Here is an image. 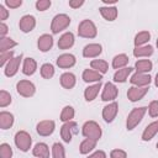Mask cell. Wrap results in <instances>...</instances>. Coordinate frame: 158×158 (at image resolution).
I'll return each instance as SVG.
<instances>
[{"instance_id":"cell-1","label":"cell","mask_w":158,"mask_h":158,"mask_svg":"<svg viewBox=\"0 0 158 158\" xmlns=\"http://www.w3.org/2000/svg\"><path fill=\"white\" fill-rule=\"evenodd\" d=\"M147 109H148V107H146V106L135 107V109L128 114L127 120H126V127H127L128 131L133 130V128L142 121V118H143V116H144Z\"/></svg>"},{"instance_id":"cell-2","label":"cell","mask_w":158,"mask_h":158,"mask_svg":"<svg viewBox=\"0 0 158 158\" xmlns=\"http://www.w3.org/2000/svg\"><path fill=\"white\" fill-rule=\"evenodd\" d=\"M81 133L85 138H91V139H95V141H99L101 135H102L101 127L95 121H86L83 125Z\"/></svg>"},{"instance_id":"cell-3","label":"cell","mask_w":158,"mask_h":158,"mask_svg":"<svg viewBox=\"0 0 158 158\" xmlns=\"http://www.w3.org/2000/svg\"><path fill=\"white\" fill-rule=\"evenodd\" d=\"M78 35L84 38H94L98 35L95 23L91 20H83L78 26Z\"/></svg>"},{"instance_id":"cell-4","label":"cell","mask_w":158,"mask_h":158,"mask_svg":"<svg viewBox=\"0 0 158 158\" xmlns=\"http://www.w3.org/2000/svg\"><path fill=\"white\" fill-rule=\"evenodd\" d=\"M70 23V17L65 14H58L53 17L51 23V30L53 33H59L60 31L65 30Z\"/></svg>"},{"instance_id":"cell-5","label":"cell","mask_w":158,"mask_h":158,"mask_svg":"<svg viewBox=\"0 0 158 158\" xmlns=\"http://www.w3.org/2000/svg\"><path fill=\"white\" fill-rule=\"evenodd\" d=\"M15 144L20 151L27 152L31 148V144H32V138H31L30 133H27L26 131L16 132V135H15Z\"/></svg>"},{"instance_id":"cell-6","label":"cell","mask_w":158,"mask_h":158,"mask_svg":"<svg viewBox=\"0 0 158 158\" xmlns=\"http://www.w3.org/2000/svg\"><path fill=\"white\" fill-rule=\"evenodd\" d=\"M16 90H17V93H19L21 96H23V98H30V96H32V95L35 94L36 86H35L33 83L30 81V80H20V81H17V84H16Z\"/></svg>"},{"instance_id":"cell-7","label":"cell","mask_w":158,"mask_h":158,"mask_svg":"<svg viewBox=\"0 0 158 158\" xmlns=\"http://www.w3.org/2000/svg\"><path fill=\"white\" fill-rule=\"evenodd\" d=\"M77 122L74 121H68V122H64L63 126L60 127V137L64 142L69 143L72 141V137L73 135L77 132Z\"/></svg>"},{"instance_id":"cell-8","label":"cell","mask_w":158,"mask_h":158,"mask_svg":"<svg viewBox=\"0 0 158 158\" xmlns=\"http://www.w3.org/2000/svg\"><path fill=\"white\" fill-rule=\"evenodd\" d=\"M151 79H152V78H151V75H149V74H147V73H138V72H136V73L131 77L130 81H131V84H133V86L146 88V86H148V85H149Z\"/></svg>"},{"instance_id":"cell-9","label":"cell","mask_w":158,"mask_h":158,"mask_svg":"<svg viewBox=\"0 0 158 158\" xmlns=\"http://www.w3.org/2000/svg\"><path fill=\"white\" fill-rule=\"evenodd\" d=\"M54 128H56V123L52 120H43V121L38 122L36 126L37 133L40 136H49L53 133Z\"/></svg>"},{"instance_id":"cell-10","label":"cell","mask_w":158,"mask_h":158,"mask_svg":"<svg viewBox=\"0 0 158 158\" xmlns=\"http://www.w3.org/2000/svg\"><path fill=\"white\" fill-rule=\"evenodd\" d=\"M117 94H118V90H117L116 85L112 83H106L102 89L101 100L102 101H114L117 98Z\"/></svg>"},{"instance_id":"cell-11","label":"cell","mask_w":158,"mask_h":158,"mask_svg":"<svg viewBox=\"0 0 158 158\" xmlns=\"http://www.w3.org/2000/svg\"><path fill=\"white\" fill-rule=\"evenodd\" d=\"M118 112V105L117 102L112 101L110 104H107L104 109H102V118L106 121V122H112L114 118L116 117Z\"/></svg>"},{"instance_id":"cell-12","label":"cell","mask_w":158,"mask_h":158,"mask_svg":"<svg viewBox=\"0 0 158 158\" xmlns=\"http://www.w3.org/2000/svg\"><path fill=\"white\" fill-rule=\"evenodd\" d=\"M21 60H22V54L17 56V57H14V58L5 65V68H4L5 75H6V77H14V75L17 73L19 68H20Z\"/></svg>"},{"instance_id":"cell-13","label":"cell","mask_w":158,"mask_h":158,"mask_svg":"<svg viewBox=\"0 0 158 158\" xmlns=\"http://www.w3.org/2000/svg\"><path fill=\"white\" fill-rule=\"evenodd\" d=\"M36 26V19L32 16V15H25L20 19V22H19V27L22 32L27 33V32H31Z\"/></svg>"},{"instance_id":"cell-14","label":"cell","mask_w":158,"mask_h":158,"mask_svg":"<svg viewBox=\"0 0 158 158\" xmlns=\"http://www.w3.org/2000/svg\"><path fill=\"white\" fill-rule=\"evenodd\" d=\"M148 93V86L146 88H138V86H131L127 91V98L130 101L135 102V101H138L141 100L146 94Z\"/></svg>"},{"instance_id":"cell-15","label":"cell","mask_w":158,"mask_h":158,"mask_svg":"<svg viewBox=\"0 0 158 158\" xmlns=\"http://www.w3.org/2000/svg\"><path fill=\"white\" fill-rule=\"evenodd\" d=\"M102 52V47L99 43H89L83 48V56L85 58H95L100 56Z\"/></svg>"},{"instance_id":"cell-16","label":"cell","mask_w":158,"mask_h":158,"mask_svg":"<svg viewBox=\"0 0 158 158\" xmlns=\"http://www.w3.org/2000/svg\"><path fill=\"white\" fill-rule=\"evenodd\" d=\"M77 59L73 54L70 53H64V54H60L58 58H57V65L59 68H63V69H67V68H72L74 64H75Z\"/></svg>"},{"instance_id":"cell-17","label":"cell","mask_w":158,"mask_h":158,"mask_svg":"<svg viewBox=\"0 0 158 158\" xmlns=\"http://www.w3.org/2000/svg\"><path fill=\"white\" fill-rule=\"evenodd\" d=\"M53 46V37L51 35H42L40 36L38 41H37V47L41 52H47L52 48Z\"/></svg>"},{"instance_id":"cell-18","label":"cell","mask_w":158,"mask_h":158,"mask_svg":"<svg viewBox=\"0 0 158 158\" xmlns=\"http://www.w3.org/2000/svg\"><path fill=\"white\" fill-rule=\"evenodd\" d=\"M74 44V35L72 32H65L58 40V48L59 49H68Z\"/></svg>"},{"instance_id":"cell-19","label":"cell","mask_w":158,"mask_h":158,"mask_svg":"<svg viewBox=\"0 0 158 158\" xmlns=\"http://www.w3.org/2000/svg\"><path fill=\"white\" fill-rule=\"evenodd\" d=\"M158 132V120L157 121H153L151 122L143 131L142 133V139L143 141H151Z\"/></svg>"},{"instance_id":"cell-20","label":"cell","mask_w":158,"mask_h":158,"mask_svg":"<svg viewBox=\"0 0 158 158\" xmlns=\"http://www.w3.org/2000/svg\"><path fill=\"white\" fill-rule=\"evenodd\" d=\"M32 153H33V156L37 157V158H49V148H48V146H47L46 143H43V142L37 143V144L33 147Z\"/></svg>"},{"instance_id":"cell-21","label":"cell","mask_w":158,"mask_h":158,"mask_svg":"<svg viewBox=\"0 0 158 158\" xmlns=\"http://www.w3.org/2000/svg\"><path fill=\"white\" fill-rule=\"evenodd\" d=\"M59 80H60V85H62L64 89H72V88H74L75 81H77V80H75V75H74L73 73H69V72L63 73V74L60 75Z\"/></svg>"},{"instance_id":"cell-22","label":"cell","mask_w":158,"mask_h":158,"mask_svg":"<svg viewBox=\"0 0 158 158\" xmlns=\"http://www.w3.org/2000/svg\"><path fill=\"white\" fill-rule=\"evenodd\" d=\"M12 125H14V115L7 111H1L0 112V128L7 130Z\"/></svg>"},{"instance_id":"cell-23","label":"cell","mask_w":158,"mask_h":158,"mask_svg":"<svg viewBox=\"0 0 158 158\" xmlns=\"http://www.w3.org/2000/svg\"><path fill=\"white\" fill-rule=\"evenodd\" d=\"M99 10L101 16L107 21H114L117 17V9L115 6H101Z\"/></svg>"},{"instance_id":"cell-24","label":"cell","mask_w":158,"mask_h":158,"mask_svg":"<svg viewBox=\"0 0 158 158\" xmlns=\"http://www.w3.org/2000/svg\"><path fill=\"white\" fill-rule=\"evenodd\" d=\"M100 89H101V83H100V81L96 83V84H94V85L88 86V88L85 89V91H84V98H85V100H86V101H93V100L98 96Z\"/></svg>"},{"instance_id":"cell-25","label":"cell","mask_w":158,"mask_h":158,"mask_svg":"<svg viewBox=\"0 0 158 158\" xmlns=\"http://www.w3.org/2000/svg\"><path fill=\"white\" fill-rule=\"evenodd\" d=\"M83 80L86 83H91V81H100L102 79V74H100L99 72L94 70V69H85L83 72Z\"/></svg>"},{"instance_id":"cell-26","label":"cell","mask_w":158,"mask_h":158,"mask_svg":"<svg viewBox=\"0 0 158 158\" xmlns=\"http://www.w3.org/2000/svg\"><path fill=\"white\" fill-rule=\"evenodd\" d=\"M37 69V63L33 58H25L23 64H22V73L25 75H32Z\"/></svg>"},{"instance_id":"cell-27","label":"cell","mask_w":158,"mask_h":158,"mask_svg":"<svg viewBox=\"0 0 158 158\" xmlns=\"http://www.w3.org/2000/svg\"><path fill=\"white\" fill-rule=\"evenodd\" d=\"M132 70H133V68H131V67H125L122 69L116 70V73L114 74V80L116 83H125L127 80L128 75L132 73Z\"/></svg>"},{"instance_id":"cell-28","label":"cell","mask_w":158,"mask_h":158,"mask_svg":"<svg viewBox=\"0 0 158 158\" xmlns=\"http://www.w3.org/2000/svg\"><path fill=\"white\" fill-rule=\"evenodd\" d=\"M154 52L153 47L149 46V44H144V46H141V47H135L133 49V56L135 57H149L152 56Z\"/></svg>"},{"instance_id":"cell-29","label":"cell","mask_w":158,"mask_h":158,"mask_svg":"<svg viewBox=\"0 0 158 158\" xmlns=\"http://www.w3.org/2000/svg\"><path fill=\"white\" fill-rule=\"evenodd\" d=\"M128 56L127 54H125V53H121V54H117V56H115L114 57V59H112V67L115 68V69H122V68H125L126 65H127V63H128Z\"/></svg>"},{"instance_id":"cell-30","label":"cell","mask_w":158,"mask_h":158,"mask_svg":"<svg viewBox=\"0 0 158 158\" xmlns=\"http://www.w3.org/2000/svg\"><path fill=\"white\" fill-rule=\"evenodd\" d=\"M135 68H136V70L138 73H147L148 74V72L152 70L153 64H152V62L149 59H139V60L136 62Z\"/></svg>"},{"instance_id":"cell-31","label":"cell","mask_w":158,"mask_h":158,"mask_svg":"<svg viewBox=\"0 0 158 158\" xmlns=\"http://www.w3.org/2000/svg\"><path fill=\"white\" fill-rule=\"evenodd\" d=\"M96 142H98V141H95V139L85 138V139L80 143V146H79V152H80L81 154H88L89 152H91V151L96 147Z\"/></svg>"},{"instance_id":"cell-32","label":"cell","mask_w":158,"mask_h":158,"mask_svg":"<svg viewBox=\"0 0 158 158\" xmlns=\"http://www.w3.org/2000/svg\"><path fill=\"white\" fill-rule=\"evenodd\" d=\"M17 46V42L14 41L12 38L10 37H1L0 38V52L4 53V52H9L11 48L16 47Z\"/></svg>"},{"instance_id":"cell-33","label":"cell","mask_w":158,"mask_h":158,"mask_svg":"<svg viewBox=\"0 0 158 158\" xmlns=\"http://www.w3.org/2000/svg\"><path fill=\"white\" fill-rule=\"evenodd\" d=\"M90 67H91V69L99 72L100 74H105L107 72V69H109V64L105 60H102V59H94V60H91Z\"/></svg>"},{"instance_id":"cell-34","label":"cell","mask_w":158,"mask_h":158,"mask_svg":"<svg viewBox=\"0 0 158 158\" xmlns=\"http://www.w3.org/2000/svg\"><path fill=\"white\" fill-rule=\"evenodd\" d=\"M149 38H151V33L148 31H141L135 36V46L136 47L144 46V43H147Z\"/></svg>"},{"instance_id":"cell-35","label":"cell","mask_w":158,"mask_h":158,"mask_svg":"<svg viewBox=\"0 0 158 158\" xmlns=\"http://www.w3.org/2000/svg\"><path fill=\"white\" fill-rule=\"evenodd\" d=\"M74 114H75V111H74V109L72 106H69V105L68 106H64L63 110H62V112H60V120L63 122L72 121V118L74 117Z\"/></svg>"},{"instance_id":"cell-36","label":"cell","mask_w":158,"mask_h":158,"mask_svg":"<svg viewBox=\"0 0 158 158\" xmlns=\"http://www.w3.org/2000/svg\"><path fill=\"white\" fill-rule=\"evenodd\" d=\"M41 75L44 79H51L54 75V67L51 63H44L41 67Z\"/></svg>"},{"instance_id":"cell-37","label":"cell","mask_w":158,"mask_h":158,"mask_svg":"<svg viewBox=\"0 0 158 158\" xmlns=\"http://www.w3.org/2000/svg\"><path fill=\"white\" fill-rule=\"evenodd\" d=\"M52 154H53V158H65V151H64V147L60 144V143H54L52 146Z\"/></svg>"},{"instance_id":"cell-38","label":"cell","mask_w":158,"mask_h":158,"mask_svg":"<svg viewBox=\"0 0 158 158\" xmlns=\"http://www.w3.org/2000/svg\"><path fill=\"white\" fill-rule=\"evenodd\" d=\"M12 157V148L7 143L0 144V158H11Z\"/></svg>"},{"instance_id":"cell-39","label":"cell","mask_w":158,"mask_h":158,"mask_svg":"<svg viewBox=\"0 0 158 158\" xmlns=\"http://www.w3.org/2000/svg\"><path fill=\"white\" fill-rule=\"evenodd\" d=\"M10 104H11V95L6 90H1L0 91V106L5 107Z\"/></svg>"},{"instance_id":"cell-40","label":"cell","mask_w":158,"mask_h":158,"mask_svg":"<svg viewBox=\"0 0 158 158\" xmlns=\"http://www.w3.org/2000/svg\"><path fill=\"white\" fill-rule=\"evenodd\" d=\"M14 58V52L12 51H9V52H4V53H1V57H0V65L2 67V68H5V65L11 60Z\"/></svg>"},{"instance_id":"cell-41","label":"cell","mask_w":158,"mask_h":158,"mask_svg":"<svg viewBox=\"0 0 158 158\" xmlns=\"http://www.w3.org/2000/svg\"><path fill=\"white\" fill-rule=\"evenodd\" d=\"M148 112L151 117H158V101H151L148 105Z\"/></svg>"},{"instance_id":"cell-42","label":"cell","mask_w":158,"mask_h":158,"mask_svg":"<svg viewBox=\"0 0 158 158\" xmlns=\"http://www.w3.org/2000/svg\"><path fill=\"white\" fill-rule=\"evenodd\" d=\"M51 0H38L36 1V9L38 11H44L51 6Z\"/></svg>"},{"instance_id":"cell-43","label":"cell","mask_w":158,"mask_h":158,"mask_svg":"<svg viewBox=\"0 0 158 158\" xmlns=\"http://www.w3.org/2000/svg\"><path fill=\"white\" fill-rule=\"evenodd\" d=\"M110 158H127V153L123 149H112Z\"/></svg>"},{"instance_id":"cell-44","label":"cell","mask_w":158,"mask_h":158,"mask_svg":"<svg viewBox=\"0 0 158 158\" xmlns=\"http://www.w3.org/2000/svg\"><path fill=\"white\" fill-rule=\"evenodd\" d=\"M5 5L10 9H16V7H20L22 5V1L21 0H6Z\"/></svg>"},{"instance_id":"cell-45","label":"cell","mask_w":158,"mask_h":158,"mask_svg":"<svg viewBox=\"0 0 158 158\" xmlns=\"http://www.w3.org/2000/svg\"><path fill=\"white\" fill-rule=\"evenodd\" d=\"M7 17H9V11L6 10V7L4 5H0V20H1V22H4Z\"/></svg>"},{"instance_id":"cell-46","label":"cell","mask_w":158,"mask_h":158,"mask_svg":"<svg viewBox=\"0 0 158 158\" xmlns=\"http://www.w3.org/2000/svg\"><path fill=\"white\" fill-rule=\"evenodd\" d=\"M81 5H84V1L83 0H70L69 1V6L73 7V9H78Z\"/></svg>"},{"instance_id":"cell-47","label":"cell","mask_w":158,"mask_h":158,"mask_svg":"<svg viewBox=\"0 0 158 158\" xmlns=\"http://www.w3.org/2000/svg\"><path fill=\"white\" fill-rule=\"evenodd\" d=\"M88 158H106V153L104 151H96L93 154H90Z\"/></svg>"},{"instance_id":"cell-48","label":"cell","mask_w":158,"mask_h":158,"mask_svg":"<svg viewBox=\"0 0 158 158\" xmlns=\"http://www.w3.org/2000/svg\"><path fill=\"white\" fill-rule=\"evenodd\" d=\"M7 31H9V27L4 22H1L0 23V36L1 37H5V35L7 33Z\"/></svg>"},{"instance_id":"cell-49","label":"cell","mask_w":158,"mask_h":158,"mask_svg":"<svg viewBox=\"0 0 158 158\" xmlns=\"http://www.w3.org/2000/svg\"><path fill=\"white\" fill-rule=\"evenodd\" d=\"M154 84H156V86L158 88V73H157V75H156V79H154Z\"/></svg>"},{"instance_id":"cell-50","label":"cell","mask_w":158,"mask_h":158,"mask_svg":"<svg viewBox=\"0 0 158 158\" xmlns=\"http://www.w3.org/2000/svg\"><path fill=\"white\" fill-rule=\"evenodd\" d=\"M157 47H158V40H157Z\"/></svg>"},{"instance_id":"cell-51","label":"cell","mask_w":158,"mask_h":158,"mask_svg":"<svg viewBox=\"0 0 158 158\" xmlns=\"http://www.w3.org/2000/svg\"><path fill=\"white\" fill-rule=\"evenodd\" d=\"M157 148H158V142H157Z\"/></svg>"}]
</instances>
